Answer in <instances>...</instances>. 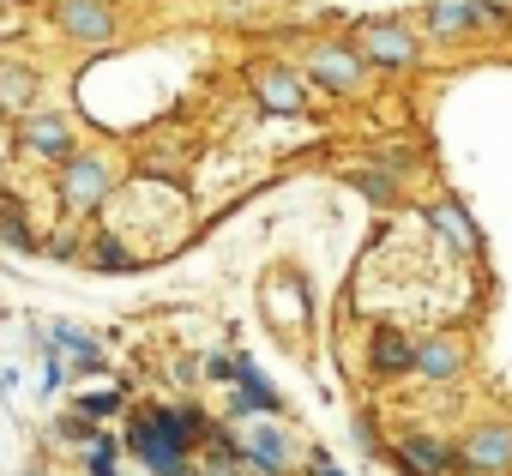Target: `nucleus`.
Listing matches in <instances>:
<instances>
[{
	"label": "nucleus",
	"mask_w": 512,
	"mask_h": 476,
	"mask_svg": "<svg viewBox=\"0 0 512 476\" xmlns=\"http://www.w3.org/2000/svg\"><path fill=\"white\" fill-rule=\"evenodd\" d=\"M235 440H241V470L290 476V470L302 464V446H296V434L284 428V416H247V428H241Z\"/></svg>",
	"instance_id": "obj_3"
},
{
	"label": "nucleus",
	"mask_w": 512,
	"mask_h": 476,
	"mask_svg": "<svg viewBox=\"0 0 512 476\" xmlns=\"http://www.w3.org/2000/svg\"><path fill=\"white\" fill-rule=\"evenodd\" d=\"M392 464L398 476H458V452L440 428L428 422H404L398 440H392Z\"/></svg>",
	"instance_id": "obj_7"
},
{
	"label": "nucleus",
	"mask_w": 512,
	"mask_h": 476,
	"mask_svg": "<svg viewBox=\"0 0 512 476\" xmlns=\"http://www.w3.org/2000/svg\"><path fill=\"white\" fill-rule=\"evenodd\" d=\"M458 476H512V422L506 416H488V422H470L458 440Z\"/></svg>",
	"instance_id": "obj_4"
},
{
	"label": "nucleus",
	"mask_w": 512,
	"mask_h": 476,
	"mask_svg": "<svg viewBox=\"0 0 512 476\" xmlns=\"http://www.w3.org/2000/svg\"><path fill=\"white\" fill-rule=\"evenodd\" d=\"M0 7H31V0H0Z\"/></svg>",
	"instance_id": "obj_31"
},
{
	"label": "nucleus",
	"mask_w": 512,
	"mask_h": 476,
	"mask_svg": "<svg viewBox=\"0 0 512 476\" xmlns=\"http://www.w3.org/2000/svg\"><path fill=\"white\" fill-rule=\"evenodd\" d=\"M247 91L266 115H308V79L290 61H260L247 67Z\"/></svg>",
	"instance_id": "obj_10"
},
{
	"label": "nucleus",
	"mask_w": 512,
	"mask_h": 476,
	"mask_svg": "<svg viewBox=\"0 0 512 476\" xmlns=\"http://www.w3.org/2000/svg\"><path fill=\"white\" fill-rule=\"evenodd\" d=\"M350 181H356L374 205H392V199H398V187H404V175H398V169H356Z\"/></svg>",
	"instance_id": "obj_22"
},
{
	"label": "nucleus",
	"mask_w": 512,
	"mask_h": 476,
	"mask_svg": "<svg viewBox=\"0 0 512 476\" xmlns=\"http://www.w3.org/2000/svg\"><path fill=\"white\" fill-rule=\"evenodd\" d=\"M235 368H241V356H235V350H211V356L199 362V374H205V380H217V386H229V380H235Z\"/></svg>",
	"instance_id": "obj_24"
},
{
	"label": "nucleus",
	"mask_w": 512,
	"mask_h": 476,
	"mask_svg": "<svg viewBox=\"0 0 512 476\" xmlns=\"http://www.w3.org/2000/svg\"><path fill=\"white\" fill-rule=\"evenodd\" d=\"M0 248H13V254H37L43 248V229H37L31 205L13 187H0Z\"/></svg>",
	"instance_id": "obj_16"
},
{
	"label": "nucleus",
	"mask_w": 512,
	"mask_h": 476,
	"mask_svg": "<svg viewBox=\"0 0 512 476\" xmlns=\"http://www.w3.org/2000/svg\"><path fill=\"white\" fill-rule=\"evenodd\" d=\"M229 410L247 422V416H284V392L260 374V362L253 356H241V368H235V380H229Z\"/></svg>",
	"instance_id": "obj_13"
},
{
	"label": "nucleus",
	"mask_w": 512,
	"mask_h": 476,
	"mask_svg": "<svg viewBox=\"0 0 512 476\" xmlns=\"http://www.w3.org/2000/svg\"><path fill=\"white\" fill-rule=\"evenodd\" d=\"M428 229L440 235L452 254H464V260L482 248V235H476V223H470V211H464L458 199H434V205H428Z\"/></svg>",
	"instance_id": "obj_17"
},
{
	"label": "nucleus",
	"mask_w": 512,
	"mask_h": 476,
	"mask_svg": "<svg viewBox=\"0 0 512 476\" xmlns=\"http://www.w3.org/2000/svg\"><path fill=\"white\" fill-rule=\"evenodd\" d=\"M410 350H416V338H410V332L380 326V332L368 338V368H374L380 380H398V374H410Z\"/></svg>",
	"instance_id": "obj_19"
},
{
	"label": "nucleus",
	"mask_w": 512,
	"mask_h": 476,
	"mask_svg": "<svg viewBox=\"0 0 512 476\" xmlns=\"http://www.w3.org/2000/svg\"><path fill=\"white\" fill-rule=\"evenodd\" d=\"M7 163H13V139H0V187H7Z\"/></svg>",
	"instance_id": "obj_28"
},
{
	"label": "nucleus",
	"mask_w": 512,
	"mask_h": 476,
	"mask_svg": "<svg viewBox=\"0 0 512 476\" xmlns=\"http://www.w3.org/2000/svg\"><path fill=\"white\" fill-rule=\"evenodd\" d=\"M85 476H121V434L103 428L91 446H85Z\"/></svg>",
	"instance_id": "obj_21"
},
{
	"label": "nucleus",
	"mask_w": 512,
	"mask_h": 476,
	"mask_svg": "<svg viewBox=\"0 0 512 476\" xmlns=\"http://www.w3.org/2000/svg\"><path fill=\"white\" fill-rule=\"evenodd\" d=\"M31 31V7H0V37H19Z\"/></svg>",
	"instance_id": "obj_27"
},
{
	"label": "nucleus",
	"mask_w": 512,
	"mask_h": 476,
	"mask_svg": "<svg viewBox=\"0 0 512 476\" xmlns=\"http://www.w3.org/2000/svg\"><path fill=\"white\" fill-rule=\"evenodd\" d=\"M302 67H308V79H314L326 97H356V91L368 85V61H362L350 43H338V37L308 43V49H302Z\"/></svg>",
	"instance_id": "obj_6"
},
{
	"label": "nucleus",
	"mask_w": 512,
	"mask_h": 476,
	"mask_svg": "<svg viewBox=\"0 0 512 476\" xmlns=\"http://www.w3.org/2000/svg\"><path fill=\"white\" fill-rule=\"evenodd\" d=\"M43 103V73L25 55H0V121H19L25 109Z\"/></svg>",
	"instance_id": "obj_14"
},
{
	"label": "nucleus",
	"mask_w": 512,
	"mask_h": 476,
	"mask_svg": "<svg viewBox=\"0 0 512 476\" xmlns=\"http://www.w3.org/2000/svg\"><path fill=\"white\" fill-rule=\"evenodd\" d=\"M350 49H356L368 67H380V73H410V67H422V43H416V31L398 25V19H368V25H356Z\"/></svg>",
	"instance_id": "obj_5"
},
{
	"label": "nucleus",
	"mask_w": 512,
	"mask_h": 476,
	"mask_svg": "<svg viewBox=\"0 0 512 476\" xmlns=\"http://www.w3.org/2000/svg\"><path fill=\"white\" fill-rule=\"evenodd\" d=\"M127 404H133V386L127 380H115V386H91V392H79L73 398V410L85 416V422H115V416H127Z\"/></svg>",
	"instance_id": "obj_20"
},
{
	"label": "nucleus",
	"mask_w": 512,
	"mask_h": 476,
	"mask_svg": "<svg viewBox=\"0 0 512 476\" xmlns=\"http://www.w3.org/2000/svg\"><path fill=\"white\" fill-rule=\"evenodd\" d=\"M97 434H103V422H85V416H79V410H73V416H61V422H55V440H61V446H79V452H85V446H91V440H97Z\"/></svg>",
	"instance_id": "obj_23"
},
{
	"label": "nucleus",
	"mask_w": 512,
	"mask_h": 476,
	"mask_svg": "<svg viewBox=\"0 0 512 476\" xmlns=\"http://www.w3.org/2000/svg\"><path fill=\"white\" fill-rule=\"evenodd\" d=\"M49 25L67 43L103 49V43L121 37V7H115V0H49Z\"/></svg>",
	"instance_id": "obj_8"
},
{
	"label": "nucleus",
	"mask_w": 512,
	"mask_h": 476,
	"mask_svg": "<svg viewBox=\"0 0 512 476\" xmlns=\"http://www.w3.org/2000/svg\"><path fill=\"white\" fill-rule=\"evenodd\" d=\"M494 7H500V13H506V19H512V0H494Z\"/></svg>",
	"instance_id": "obj_30"
},
{
	"label": "nucleus",
	"mask_w": 512,
	"mask_h": 476,
	"mask_svg": "<svg viewBox=\"0 0 512 476\" xmlns=\"http://www.w3.org/2000/svg\"><path fill=\"white\" fill-rule=\"evenodd\" d=\"M79 260L91 272H133L139 266V248H127L115 229H97V235H79Z\"/></svg>",
	"instance_id": "obj_18"
},
{
	"label": "nucleus",
	"mask_w": 512,
	"mask_h": 476,
	"mask_svg": "<svg viewBox=\"0 0 512 476\" xmlns=\"http://www.w3.org/2000/svg\"><path fill=\"white\" fill-rule=\"evenodd\" d=\"M422 25H428L434 43H452V37H476V31H506L512 19L494 7V0H428Z\"/></svg>",
	"instance_id": "obj_9"
},
{
	"label": "nucleus",
	"mask_w": 512,
	"mask_h": 476,
	"mask_svg": "<svg viewBox=\"0 0 512 476\" xmlns=\"http://www.w3.org/2000/svg\"><path fill=\"white\" fill-rule=\"evenodd\" d=\"M302 476H350V470H344L332 452H308V458H302Z\"/></svg>",
	"instance_id": "obj_26"
},
{
	"label": "nucleus",
	"mask_w": 512,
	"mask_h": 476,
	"mask_svg": "<svg viewBox=\"0 0 512 476\" xmlns=\"http://www.w3.org/2000/svg\"><path fill=\"white\" fill-rule=\"evenodd\" d=\"M43 338H49V350H55L73 374H103V344H97V332H85V326H73V320H55Z\"/></svg>",
	"instance_id": "obj_15"
},
{
	"label": "nucleus",
	"mask_w": 512,
	"mask_h": 476,
	"mask_svg": "<svg viewBox=\"0 0 512 476\" xmlns=\"http://www.w3.org/2000/svg\"><path fill=\"white\" fill-rule=\"evenodd\" d=\"M193 476H241V470H193Z\"/></svg>",
	"instance_id": "obj_29"
},
{
	"label": "nucleus",
	"mask_w": 512,
	"mask_h": 476,
	"mask_svg": "<svg viewBox=\"0 0 512 476\" xmlns=\"http://www.w3.org/2000/svg\"><path fill=\"white\" fill-rule=\"evenodd\" d=\"M13 133V157H37V163H67L73 151H79V127H73V115L67 109H49V103H37V109H25L19 121H7Z\"/></svg>",
	"instance_id": "obj_2"
},
{
	"label": "nucleus",
	"mask_w": 512,
	"mask_h": 476,
	"mask_svg": "<svg viewBox=\"0 0 512 476\" xmlns=\"http://www.w3.org/2000/svg\"><path fill=\"white\" fill-rule=\"evenodd\" d=\"M115 187H121V163H115L109 151L79 145L67 163H55V205H61L73 223L97 217V211L115 199Z\"/></svg>",
	"instance_id": "obj_1"
},
{
	"label": "nucleus",
	"mask_w": 512,
	"mask_h": 476,
	"mask_svg": "<svg viewBox=\"0 0 512 476\" xmlns=\"http://www.w3.org/2000/svg\"><path fill=\"white\" fill-rule=\"evenodd\" d=\"M464 368H470V350H464L458 332H428V338H416V350H410V374L428 380V386H452Z\"/></svg>",
	"instance_id": "obj_12"
},
{
	"label": "nucleus",
	"mask_w": 512,
	"mask_h": 476,
	"mask_svg": "<svg viewBox=\"0 0 512 476\" xmlns=\"http://www.w3.org/2000/svg\"><path fill=\"white\" fill-rule=\"evenodd\" d=\"M37 356H43V392H61L67 386V362L49 350V338H37Z\"/></svg>",
	"instance_id": "obj_25"
},
{
	"label": "nucleus",
	"mask_w": 512,
	"mask_h": 476,
	"mask_svg": "<svg viewBox=\"0 0 512 476\" xmlns=\"http://www.w3.org/2000/svg\"><path fill=\"white\" fill-rule=\"evenodd\" d=\"M260 308H266V320H272L284 338H302V332H308V320H314L308 284H302L296 272H272V278H266V290H260Z\"/></svg>",
	"instance_id": "obj_11"
}]
</instances>
